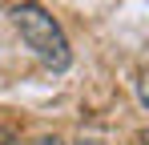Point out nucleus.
I'll return each mask as SVG.
<instances>
[{
    "mask_svg": "<svg viewBox=\"0 0 149 145\" xmlns=\"http://www.w3.org/2000/svg\"><path fill=\"white\" fill-rule=\"evenodd\" d=\"M12 24H16L20 40L40 56V65H49V69H56V72L69 69V61H73V56H69V40H65L61 24L52 20L40 4H16V8H12Z\"/></svg>",
    "mask_w": 149,
    "mask_h": 145,
    "instance_id": "f257e3e1",
    "label": "nucleus"
},
{
    "mask_svg": "<svg viewBox=\"0 0 149 145\" xmlns=\"http://www.w3.org/2000/svg\"><path fill=\"white\" fill-rule=\"evenodd\" d=\"M0 145H16V129H8V125H0Z\"/></svg>",
    "mask_w": 149,
    "mask_h": 145,
    "instance_id": "f03ea898",
    "label": "nucleus"
},
{
    "mask_svg": "<svg viewBox=\"0 0 149 145\" xmlns=\"http://www.w3.org/2000/svg\"><path fill=\"white\" fill-rule=\"evenodd\" d=\"M24 145H65V141H61V137H49V133H45V137H32V141H24Z\"/></svg>",
    "mask_w": 149,
    "mask_h": 145,
    "instance_id": "7ed1b4c3",
    "label": "nucleus"
},
{
    "mask_svg": "<svg viewBox=\"0 0 149 145\" xmlns=\"http://www.w3.org/2000/svg\"><path fill=\"white\" fill-rule=\"evenodd\" d=\"M77 145H105V141H93V137H85V141H77Z\"/></svg>",
    "mask_w": 149,
    "mask_h": 145,
    "instance_id": "20e7f679",
    "label": "nucleus"
}]
</instances>
